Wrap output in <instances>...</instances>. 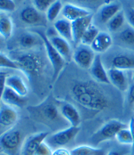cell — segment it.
Returning a JSON list of instances; mask_svg holds the SVG:
<instances>
[{
	"instance_id": "1",
	"label": "cell",
	"mask_w": 134,
	"mask_h": 155,
	"mask_svg": "<svg viewBox=\"0 0 134 155\" xmlns=\"http://www.w3.org/2000/svg\"><path fill=\"white\" fill-rule=\"evenodd\" d=\"M74 100L83 107L91 110H102L107 107L108 99L98 86L89 81H77L72 88Z\"/></svg>"
},
{
	"instance_id": "2",
	"label": "cell",
	"mask_w": 134,
	"mask_h": 155,
	"mask_svg": "<svg viewBox=\"0 0 134 155\" xmlns=\"http://www.w3.org/2000/svg\"><path fill=\"white\" fill-rule=\"evenodd\" d=\"M13 60L17 62L20 71H23L29 78L38 77L45 68L44 58L37 52H21L13 54Z\"/></svg>"
},
{
	"instance_id": "3",
	"label": "cell",
	"mask_w": 134,
	"mask_h": 155,
	"mask_svg": "<svg viewBox=\"0 0 134 155\" xmlns=\"http://www.w3.org/2000/svg\"><path fill=\"white\" fill-rule=\"evenodd\" d=\"M28 110L32 117L48 124L60 123L61 122V119H64L60 114L56 103L50 100H46L37 106L29 107Z\"/></svg>"
},
{
	"instance_id": "4",
	"label": "cell",
	"mask_w": 134,
	"mask_h": 155,
	"mask_svg": "<svg viewBox=\"0 0 134 155\" xmlns=\"http://www.w3.org/2000/svg\"><path fill=\"white\" fill-rule=\"evenodd\" d=\"M43 39V43L45 48L46 55L48 60L50 61V63L52 65L53 69V81L54 82L60 75L61 71L64 69L66 65V61L65 59L60 54V53L55 49V47L52 45L50 42L49 38L46 37L45 33L41 32V31H36Z\"/></svg>"
},
{
	"instance_id": "5",
	"label": "cell",
	"mask_w": 134,
	"mask_h": 155,
	"mask_svg": "<svg viewBox=\"0 0 134 155\" xmlns=\"http://www.w3.org/2000/svg\"><path fill=\"white\" fill-rule=\"evenodd\" d=\"M22 137L20 131L9 129L0 135V151L8 155H16L22 147Z\"/></svg>"
},
{
	"instance_id": "6",
	"label": "cell",
	"mask_w": 134,
	"mask_h": 155,
	"mask_svg": "<svg viewBox=\"0 0 134 155\" xmlns=\"http://www.w3.org/2000/svg\"><path fill=\"white\" fill-rule=\"evenodd\" d=\"M124 127H127V126L122 121L117 120H111L105 123L91 137V142L94 145H98L102 142L113 139L116 137L120 130Z\"/></svg>"
},
{
	"instance_id": "7",
	"label": "cell",
	"mask_w": 134,
	"mask_h": 155,
	"mask_svg": "<svg viewBox=\"0 0 134 155\" xmlns=\"http://www.w3.org/2000/svg\"><path fill=\"white\" fill-rule=\"evenodd\" d=\"M80 131V127L70 126L68 128L60 130L51 136H48L45 142L51 148H62L64 145L70 143L78 135Z\"/></svg>"
},
{
	"instance_id": "8",
	"label": "cell",
	"mask_w": 134,
	"mask_h": 155,
	"mask_svg": "<svg viewBox=\"0 0 134 155\" xmlns=\"http://www.w3.org/2000/svg\"><path fill=\"white\" fill-rule=\"evenodd\" d=\"M20 18L23 23L29 26H45L47 21L44 13L38 11L34 5L25 6L20 13Z\"/></svg>"
},
{
	"instance_id": "9",
	"label": "cell",
	"mask_w": 134,
	"mask_h": 155,
	"mask_svg": "<svg viewBox=\"0 0 134 155\" xmlns=\"http://www.w3.org/2000/svg\"><path fill=\"white\" fill-rule=\"evenodd\" d=\"M95 52L90 46L78 45L73 53V60L83 69H90L95 60Z\"/></svg>"
},
{
	"instance_id": "10",
	"label": "cell",
	"mask_w": 134,
	"mask_h": 155,
	"mask_svg": "<svg viewBox=\"0 0 134 155\" xmlns=\"http://www.w3.org/2000/svg\"><path fill=\"white\" fill-rule=\"evenodd\" d=\"M18 120V113L14 107L2 104L0 106V135L11 129Z\"/></svg>"
},
{
	"instance_id": "11",
	"label": "cell",
	"mask_w": 134,
	"mask_h": 155,
	"mask_svg": "<svg viewBox=\"0 0 134 155\" xmlns=\"http://www.w3.org/2000/svg\"><path fill=\"white\" fill-rule=\"evenodd\" d=\"M93 15L92 14L88 16L80 18L72 21V34H73V43L75 45H80L81 39L85 31L92 23Z\"/></svg>"
},
{
	"instance_id": "12",
	"label": "cell",
	"mask_w": 134,
	"mask_h": 155,
	"mask_svg": "<svg viewBox=\"0 0 134 155\" xmlns=\"http://www.w3.org/2000/svg\"><path fill=\"white\" fill-rule=\"evenodd\" d=\"M59 110L62 117L72 127H79L81 122V117L79 111L73 104L69 103L60 102L59 103Z\"/></svg>"
},
{
	"instance_id": "13",
	"label": "cell",
	"mask_w": 134,
	"mask_h": 155,
	"mask_svg": "<svg viewBox=\"0 0 134 155\" xmlns=\"http://www.w3.org/2000/svg\"><path fill=\"white\" fill-rule=\"evenodd\" d=\"M62 15L65 19L70 21H74L75 20H78L80 18L88 16L91 15V11L82 7L80 5H74L71 3H67L63 5V9H62Z\"/></svg>"
},
{
	"instance_id": "14",
	"label": "cell",
	"mask_w": 134,
	"mask_h": 155,
	"mask_svg": "<svg viewBox=\"0 0 134 155\" xmlns=\"http://www.w3.org/2000/svg\"><path fill=\"white\" fill-rule=\"evenodd\" d=\"M49 136L48 132H40L35 135L29 137L24 141L21 147V154L22 155H34L37 148L45 142L46 137Z\"/></svg>"
},
{
	"instance_id": "15",
	"label": "cell",
	"mask_w": 134,
	"mask_h": 155,
	"mask_svg": "<svg viewBox=\"0 0 134 155\" xmlns=\"http://www.w3.org/2000/svg\"><path fill=\"white\" fill-rule=\"evenodd\" d=\"M122 11V5L118 2H111L101 5L98 11V20L101 23H107L116 14Z\"/></svg>"
},
{
	"instance_id": "16",
	"label": "cell",
	"mask_w": 134,
	"mask_h": 155,
	"mask_svg": "<svg viewBox=\"0 0 134 155\" xmlns=\"http://www.w3.org/2000/svg\"><path fill=\"white\" fill-rule=\"evenodd\" d=\"M90 71H91V75L97 82L102 84H110L107 75V71L105 69L104 64L102 62L100 54L96 55L94 62L92 63L91 67L90 68Z\"/></svg>"
},
{
	"instance_id": "17",
	"label": "cell",
	"mask_w": 134,
	"mask_h": 155,
	"mask_svg": "<svg viewBox=\"0 0 134 155\" xmlns=\"http://www.w3.org/2000/svg\"><path fill=\"white\" fill-rule=\"evenodd\" d=\"M107 75L110 84L114 85L120 91H126L129 89L128 79L123 71L116 68H110L107 71Z\"/></svg>"
},
{
	"instance_id": "18",
	"label": "cell",
	"mask_w": 134,
	"mask_h": 155,
	"mask_svg": "<svg viewBox=\"0 0 134 155\" xmlns=\"http://www.w3.org/2000/svg\"><path fill=\"white\" fill-rule=\"evenodd\" d=\"M52 45L55 47V49L60 53V54L65 59L66 62H69L71 58H73L72 49L69 45V42L61 38L60 35H56L49 38Z\"/></svg>"
},
{
	"instance_id": "19",
	"label": "cell",
	"mask_w": 134,
	"mask_h": 155,
	"mask_svg": "<svg viewBox=\"0 0 134 155\" xmlns=\"http://www.w3.org/2000/svg\"><path fill=\"white\" fill-rule=\"evenodd\" d=\"M113 45V38L111 35L106 31H100L92 44L91 49L97 54H102L107 52Z\"/></svg>"
},
{
	"instance_id": "20",
	"label": "cell",
	"mask_w": 134,
	"mask_h": 155,
	"mask_svg": "<svg viewBox=\"0 0 134 155\" xmlns=\"http://www.w3.org/2000/svg\"><path fill=\"white\" fill-rule=\"evenodd\" d=\"M112 68L119 70H133L134 71V54L121 53L117 54L111 59Z\"/></svg>"
},
{
	"instance_id": "21",
	"label": "cell",
	"mask_w": 134,
	"mask_h": 155,
	"mask_svg": "<svg viewBox=\"0 0 134 155\" xmlns=\"http://www.w3.org/2000/svg\"><path fill=\"white\" fill-rule=\"evenodd\" d=\"M19 45L24 50L30 51L33 48L44 45L43 39L37 32H25L19 38Z\"/></svg>"
},
{
	"instance_id": "22",
	"label": "cell",
	"mask_w": 134,
	"mask_h": 155,
	"mask_svg": "<svg viewBox=\"0 0 134 155\" xmlns=\"http://www.w3.org/2000/svg\"><path fill=\"white\" fill-rule=\"evenodd\" d=\"M2 104L12 107H22L26 104V99L16 93L12 88L6 87L2 96Z\"/></svg>"
},
{
	"instance_id": "23",
	"label": "cell",
	"mask_w": 134,
	"mask_h": 155,
	"mask_svg": "<svg viewBox=\"0 0 134 155\" xmlns=\"http://www.w3.org/2000/svg\"><path fill=\"white\" fill-rule=\"evenodd\" d=\"M5 85L6 87L14 90L16 93L19 94L22 97H25L29 92L26 83L24 82L22 78L18 75H8L6 77Z\"/></svg>"
},
{
	"instance_id": "24",
	"label": "cell",
	"mask_w": 134,
	"mask_h": 155,
	"mask_svg": "<svg viewBox=\"0 0 134 155\" xmlns=\"http://www.w3.org/2000/svg\"><path fill=\"white\" fill-rule=\"evenodd\" d=\"M54 29L61 38L66 39L69 42H73V34H72V21L62 18L54 22Z\"/></svg>"
},
{
	"instance_id": "25",
	"label": "cell",
	"mask_w": 134,
	"mask_h": 155,
	"mask_svg": "<svg viewBox=\"0 0 134 155\" xmlns=\"http://www.w3.org/2000/svg\"><path fill=\"white\" fill-rule=\"evenodd\" d=\"M116 42L123 47L134 48V29L131 26L117 32L116 36Z\"/></svg>"
},
{
	"instance_id": "26",
	"label": "cell",
	"mask_w": 134,
	"mask_h": 155,
	"mask_svg": "<svg viewBox=\"0 0 134 155\" xmlns=\"http://www.w3.org/2000/svg\"><path fill=\"white\" fill-rule=\"evenodd\" d=\"M13 33L12 19L5 14H1L0 16V36L5 40L8 39Z\"/></svg>"
},
{
	"instance_id": "27",
	"label": "cell",
	"mask_w": 134,
	"mask_h": 155,
	"mask_svg": "<svg viewBox=\"0 0 134 155\" xmlns=\"http://www.w3.org/2000/svg\"><path fill=\"white\" fill-rule=\"evenodd\" d=\"M71 155H107L103 149L90 145H80L70 151Z\"/></svg>"
},
{
	"instance_id": "28",
	"label": "cell",
	"mask_w": 134,
	"mask_h": 155,
	"mask_svg": "<svg viewBox=\"0 0 134 155\" xmlns=\"http://www.w3.org/2000/svg\"><path fill=\"white\" fill-rule=\"evenodd\" d=\"M126 20L125 13L123 11H120L118 14L114 16L107 23V29L110 32H118L123 28Z\"/></svg>"
},
{
	"instance_id": "29",
	"label": "cell",
	"mask_w": 134,
	"mask_h": 155,
	"mask_svg": "<svg viewBox=\"0 0 134 155\" xmlns=\"http://www.w3.org/2000/svg\"><path fill=\"white\" fill-rule=\"evenodd\" d=\"M68 1H69L71 4L80 5V6L87 8L89 10H91V8L93 9V8L101 7L105 4L113 2L112 0H68Z\"/></svg>"
},
{
	"instance_id": "30",
	"label": "cell",
	"mask_w": 134,
	"mask_h": 155,
	"mask_svg": "<svg viewBox=\"0 0 134 155\" xmlns=\"http://www.w3.org/2000/svg\"><path fill=\"white\" fill-rule=\"evenodd\" d=\"M100 33L99 29L94 25V24H91L88 29L85 31L82 39H81V43L82 45H85V46H90L92 44V42L94 41V39L96 38V37L98 36V34Z\"/></svg>"
},
{
	"instance_id": "31",
	"label": "cell",
	"mask_w": 134,
	"mask_h": 155,
	"mask_svg": "<svg viewBox=\"0 0 134 155\" xmlns=\"http://www.w3.org/2000/svg\"><path fill=\"white\" fill-rule=\"evenodd\" d=\"M62 9H63V5H62L61 0H56L48 8V10L45 13V16H46L47 21H51V22L54 21L57 19V17L59 16L60 12H62Z\"/></svg>"
},
{
	"instance_id": "32",
	"label": "cell",
	"mask_w": 134,
	"mask_h": 155,
	"mask_svg": "<svg viewBox=\"0 0 134 155\" xmlns=\"http://www.w3.org/2000/svg\"><path fill=\"white\" fill-rule=\"evenodd\" d=\"M116 138L117 140V142L121 144H124V145H132L133 143V140H132V136L131 133L130 128L124 127L123 129H121L119 132L117 133Z\"/></svg>"
},
{
	"instance_id": "33",
	"label": "cell",
	"mask_w": 134,
	"mask_h": 155,
	"mask_svg": "<svg viewBox=\"0 0 134 155\" xmlns=\"http://www.w3.org/2000/svg\"><path fill=\"white\" fill-rule=\"evenodd\" d=\"M0 68L13 69V70H20L17 62L4 53L0 52Z\"/></svg>"
},
{
	"instance_id": "34",
	"label": "cell",
	"mask_w": 134,
	"mask_h": 155,
	"mask_svg": "<svg viewBox=\"0 0 134 155\" xmlns=\"http://www.w3.org/2000/svg\"><path fill=\"white\" fill-rule=\"evenodd\" d=\"M56 0H32L33 5L41 13H46L48 8L55 2Z\"/></svg>"
},
{
	"instance_id": "35",
	"label": "cell",
	"mask_w": 134,
	"mask_h": 155,
	"mask_svg": "<svg viewBox=\"0 0 134 155\" xmlns=\"http://www.w3.org/2000/svg\"><path fill=\"white\" fill-rule=\"evenodd\" d=\"M53 150L52 148L47 144L46 142H43L40 143V145L37 148L34 155H53Z\"/></svg>"
},
{
	"instance_id": "36",
	"label": "cell",
	"mask_w": 134,
	"mask_h": 155,
	"mask_svg": "<svg viewBox=\"0 0 134 155\" xmlns=\"http://www.w3.org/2000/svg\"><path fill=\"white\" fill-rule=\"evenodd\" d=\"M15 10V3L14 0H0V11L13 12Z\"/></svg>"
},
{
	"instance_id": "37",
	"label": "cell",
	"mask_w": 134,
	"mask_h": 155,
	"mask_svg": "<svg viewBox=\"0 0 134 155\" xmlns=\"http://www.w3.org/2000/svg\"><path fill=\"white\" fill-rule=\"evenodd\" d=\"M8 75H9L8 73H5L3 75H0V106L2 104V96H3V94L5 92V89L6 87L5 80H6V77Z\"/></svg>"
},
{
	"instance_id": "38",
	"label": "cell",
	"mask_w": 134,
	"mask_h": 155,
	"mask_svg": "<svg viewBox=\"0 0 134 155\" xmlns=\"http://www.w3.org/2000/svg\"><path fill=\"white\" fill-rule=\"evenodd\" d=\"M125 16L126 19L130 24L131 27H132L134 29V8L133 7H130L127 9V11L125 12Z\"/></svg>"
},
{
	"instance_id": "39",
	"label": "cell",
	"mask_w": 134,
	"mask_h": 155,
	"mask_svg": "<svg viewBox=\"0 0 134 155\" xmlns=\"http://www.w3.org/2000/svg\"><path fill=\"white\" fill-rule=\"evenodd\" d=\"M128 101L130 104H134V83L128 89Z\"/></svg>"
},
{
	"instance_id": "40",
	"label": "cell",
	"mask_w": 134,
	"mask_h": 155,
	"mask_svg": "<svg viewBox=\"0 0 134 155\" xmlns=\"http://www.w3.org/2000/svg\"><path fill=\"white\" fill-rule=\"evenodd\" d=\"M53 155H71L70 154V152L68 151L67 149H64V148H58L56 149L55 151H53Z\"/></svg>"
},
{
	"instance_id": "41",
	"label": "cell",
	"mask_w": 134,
	"mask_h": 155,
	"mask_svg": "<svg viewBox=\"0 0 134 155\" xmlns=\"http://www.w3.org/2000/svg\"><path fill=\"white\" fill-rule=\"evenodd\" d=\"M129 128H130V130H131V133H132V136L133 143H132V150H133V152H134V118H132V119H131V120H130Z\"/></svg>"
},
{
	"instance_id": "42",
	"label": "cell",
	"mask_w": 134,
	"mask_h": 155,
	"mask_svg": "<svg viewBox=\"0 0 134 155\" xmlns=\"http://www.w3.org/2000/svg\"><path fill=\"white\" fill-rule=\"evenodd\" d=\"M127 153L125 151H110L107 155H125Z\"/></svg>"
},
{
	"instance_id": "43",
	"label": "cell",
	"mask_w": 134,
	"mask_h": 155,
	"mask_svg": "<svg viewBox=\"0 0 134 155\" xmlns=\"http://www.w3.org/2000/svg\"><path fill=\"white\" fill-rule=\"evenodd\" d=\"M4 41H5V39L0 36V48L3 47V45H4Z\"/></svg>"
},
{
	"instance_id": "44",
	"label": "cell",
	"mask_w": 134,
	"mask_h": 155,
	"mask_svg": "<svg viewBox=\"0 0 134 155\" xmlns=\"http://www.w3.org/2000/svg\"><path fill=\"white\" fill-rule=\"evenodd\" d=\"M5 73H6V72H2V71H0V75H3V74H5Z\"/></svg>"
},
{
	"instance_id": "45",
	"label": "cell",
	"mask_w": 134,
	"mask_h": 155,
	"mask_svg": "<svg viewBox=\"0 0 134 155\" xmlns=\"http://www.w3.org/2000/svg\"><path fill=\"white\" fill-rule=\"evenodd\" d=\"M132 78H133V80H134V71H133V72H132Z\"/></svg>"
},
{
	"instance_id": "46",
	"label": "cell",
	"mask_w": 134,
	"mask_h": 155,
	"mask_svg": "<svg viewBox=\"0 0 134 155\" xmlns=\"http://www.w3.org/2000/svg\"><path fill=\"white\" fill-rule=\"evenodd\" d=\"M133 5H134V0H133ZM133 8H134V7H133Z\"/></svg>"
},
{
	"instance_id": "47",
	"label": "cell",
	"mask_w": 134,
	"mask_h": 155,
	"mask_svg": "<svg viewBox=\"0 0 134 155\" xmlns=\"http://www.w3.org/2000/svg\"><path fill=\"white\" fill-rule=\"evenodd\" d=\"M0 153H1V151H0Z\"/></svg>"
},
{
	"instance_id": "48",
	"label": "cell",
	"mask_w": 134,
	"mask_h": 155,
	"mask_svg": "<svg viewBox=\"0 0 134 155\" xmlns=\"http://www.w3.org/2000/svg\"><path fill=\"white\" fill-rule=\"evenodd\" d=\"M0 16H1V14H0Z\"/></svg>"
},
{
	"instance_id": "49",
	"label": "cell",
	"mask_w": 134,
	"mask_h": 155,
	"mask_svg": "<svg viewBox=\"0 0 134 155\" xmlns=\"http://www.w3.org/2000/svg\"><path fill=\"white\" fill-rule=\"evenodd\" d=\"M133 106H134V104H133Z\"/></svg>"
},
{
	"instance_id": "50",
	"label": "cell",
	"mask_w": 134,
	"mask_h": 155,
	"mask_svg": "<svg viewBox=\"0 0 134 155\" xmlns=\"http://www.w3.org/2000/svg\"></svg>"
}]
</instances>
